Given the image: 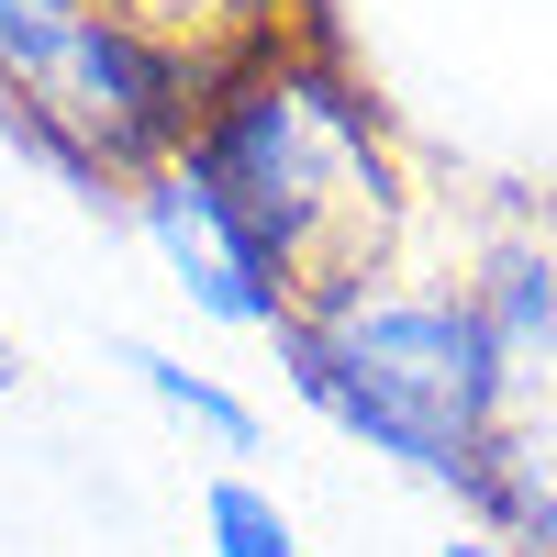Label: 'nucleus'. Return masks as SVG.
I'll list each match as a JSON object with an SVG mask.
<instances>
[{
  "mask_svg": "<svg viewBox=\"0 0 557 557\" xmlns=\"http://www.w3.org/2000/svg\"><path fill=\"white\" fill-rule=\"evenodd\" d=\"M268 346L290 368V391L357 457H380L391 480L457 491V502L480 491L502 424H513V368H502L491 323L469 301V268L412 278L391 257H368L323 290H301Z\"/></svg>",
  "mask_w": 557,
  "mask_h": 557,
  "instance_id": "obj_1",
  "label": "nucleus"
},
{
  "mask_svg": "<svg viewBox=\"0 0 557 557\" xmlns=\"http://www.w3.org/2000/svg\"><path fill=\"white\" fill-rule=\"evenodd\" d=\"M424 557H524V546H502V535H491V524H457V535H435V546H424Z\"/></svg>",
  "mask_w": 557,
  "mask_h": 557,
  "instance_id": "obj_8",
  "label": "nucleus"
},
{
  "mask_svg": "<svg viewBox=\"0 0 557 557\" xmlns=\"http://www.w3.org/2000/svg\"><path fill=\"white\" fill-rule=\"evenodd\" d=\"M123 212H134V235H146V257L168 268V290L190 301L201 323H223V335H278L290 323V268H278L257 235H246V212L212 190V178L190 157H157V168H134L123 178Z\"/></svg>",
  "mask_w": 557,
  "mask_h": 557,
  "instance_id": "obj_3",
  "label": "nucleus"
},
{
  "mask_svg": "<svg viewBox=\"0 0 557 557\" xmlns=\"http://www.w3.org/2000/svg\"><path fill=\"white\" fill-rule=\"evenodd\" d=\"M469 301L491 323L502 368H513V401L535 380H557V223H513L469 257Z\"/></svg>",
  "mask_w": 557,
  "mask_h": 557,
  "instance_id": "obj_4",
  "label": "nucleus"
},
{
  "mask_svg": "<svg viewBox=\"0 0 557 557\" xmlns=\"http://www.w3.org/2000/svg\"><path fill=\"white\" fill-rule=\"evenodd\" d=\"M201 557H312V535H301V513L268 480L212 469L201 480Z\"/></svg>",
  "mask_w": 557,
  "mask_h": 557,
  "instance_id": "obj_7",
  "label": "nucleus"
},
{
  "mask_svg": "<svg viewBox=\"0 0 557 557\" xmlns=\"http://www.w3.org/2000/svg\"><path fill=\"white\" fill-rule=\"evenodd\" d=\"M112 368H123V380L146 391L190 446H212V457H257V446H268V412H257L235 380H212V368L168 357V346H146V335H112Z\"/></svg>",
  "mask_w": 557,
  "mask_h": 557,
  "instance_id": "obj_6",
  "label": "nucleus"
},
{
  "mask_svg": "<svg viewBox=\"0 0 557 557\" xmlns=\"http://www.w3.org/2000/svg\"><path fill=\"white\" fill-rule=\"evenodd\" d=\"M469 513H480L502 546L557 557V401H513V424H502L491 469H480V491H469Z\"/></svg>",
  "mask_w": 557,
  "mask_h": 557,
  "instance_id": "obj_5",
  "label": "nucleus"
},
{
  "mask_svg": "<svg viewBox=\"0 0 557 557\" xmlns=\"http://www.w3.org/2000/svg\"><path fill=\"white\" fill-rule=\"evenodd\" d=\"M178 157L246 212V235L290 268V290H323V278L391 257V201L401 190H391L380 123L301 45H246L235 67H212Z\"/></svg>",
  "mask_w": 557,
  "mask_h": 557,
  "instance_id": "obj_2",
  "label": "nucleus"
},
{
  "mask_svg": "<svg viewBox=\"0 0 557 557\" xmlns=\"http://www.w3.org/2000/svg\"><path fill=\"white\" fill-rule=\"evenodd\" d=\"M23 391V346H12V323H0V401Z\"/></svg>",
  "mask_w": 557,
  "mask_h": 557,
  "instance_id": "obj_9",
  "label": "nucleus"
}]
</instances>
